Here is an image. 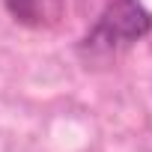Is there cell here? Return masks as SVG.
Wrapping results in <instances>:
<instances>
[{
	"mask_svg": "<svg viewBox=\"0 0 152 152\" xmlns=\"http://www.w3.org/2000/svg\"><path fill=\"white\" fill-rule=\"evenodd\" d=\"M9 15H15V21H27L33 24L39 18V0H3Z\"/></svg>",
	"mask_w": 152,
	"mask_h": 152,
	"instance_id": "obj_2",
	"label": "cell"
},
{
	"mask_svg": "<svg viewBox=\"0 0 152 152\" xmlns=\"http://www.w3.org/2000/svg\"><path fill=\"white\" fill-rule=\"evenodd\" d=\"M149 33H152V12L140 0H110L81 39V51L90 57L113 54L125 45L140 42Z\"/></svg>",
	"mask_w": 152,
	"mask_h": 152,
	"instance_id": "obj_1",
	"label": "cell"
}]
</instances>
